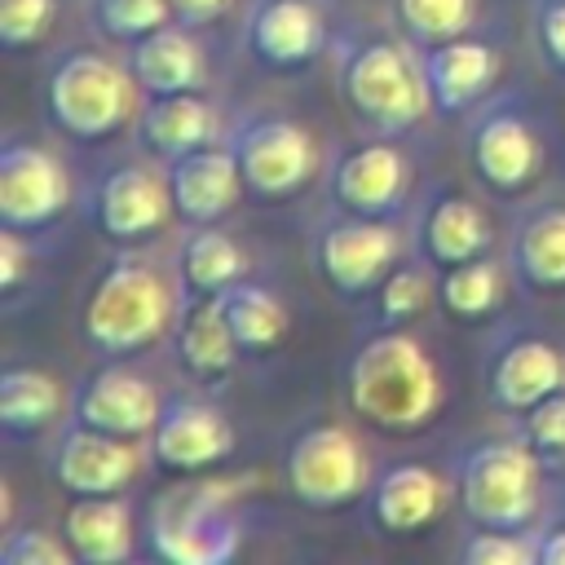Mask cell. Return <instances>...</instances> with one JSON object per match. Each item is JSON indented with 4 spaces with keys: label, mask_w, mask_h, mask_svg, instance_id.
Returning <instances> with one entry per match:
<instances>
[{
    "label": "cell",
    "mask_w": 565,
    "mask_h": 565,
    "mask_svg": "<svg viewBox=\"0 0 565 565\" xmlns=\"http://www.w3.org/2000/svg\"><path fill=\"white\" fill-rule=\"evenodd\" d=\"M344 388H349L353 415L380 433L424 428L446 397L433 353L411 331H397L393 322L353 349Z\"/></svg>",
    "instance_id": "1"
},
{
    "label": "cell",
    "mask_w": 565,
    "mask_h": 565,
    "mask_svg": "<svg viewBox=\"0 0 565 565\" xmlns=\"http://www.w3.org/2000/svg\"><path fill=\"white\" fill-rule=\"evenodd\" d=\"M335 93L349 115H358L380 137L411 132L428 110V84L415 40L397 35H344L331 49Z\"/></svg>",
    "instance_id": "2"
},
{
    "label": "cell",
    "mask_w": 565,
    "mask_h": 565,
    "mask_svg": "<svg viewBox=\"0 0 565 565\" xmlns=\"http://www.w3.org/2000/svg\"><path fill=\"white\" fill-rule=\"evenodd\" d=\"M181 318V287H172L146 256H115L84 296L79 331L97 358H128L150 349Z\"/></svg>",
    "instance_id": "3"
},
{
    "label": "cell",
    "mask_w": 565,
    "mask_h": 565,
    "mask_svg": "<svg viewBox=\"0 0 565 565\" xmlns=\"http://www.w3.org/2000/svg\"><path fill=\"white\" fill-rule=\"evenodd\" d=\"M137 93L141 84L132 79L128 62L97 49H66L44 71V110L53 128L75 141H102L132 124L141 110Z\"/></svg>",
    "instance_id": "4"
},
{
    "label": "cell",
    "mask_w": 565,
    "mask_h": 565,
    "mask_svg": "<svg viewBox=\"0 0 565 565\" xmlns=\"http://www.w3.org/2000/svg\"><path fill=\"white\" fill-rule=\"evenodd\" d=\"M455 494L468 521L534 530L543 503V455L530 437H486L455 459Z\"/></svg>",
    "instance_id": "5"
},
{
    "label": "cell",
    "mask_w": 565,
    "mask_h": 565,
    "mask_svg": "<svg viewBox=\"0 0 565 565\" xmlns=\"http://www.w3.org/2000/svg\"><path fill=\"white\" fill-rule=\"evenodd\" d=\"M411 234L397 216L366 212H331L309 234V265L335 296H371L402 260Z\"/></svg>",
    "instance_id": "6"
},
{
    "label": "cell",
    "mask_w": 565,
    "mask_h": 565,
    "mask_svg": "<svg viewBox=\"0 0 565 565\" xmlns=\"http://www.w3.org/2000/svg\"><path fill=\"white\" fill-rule=\"evenodd\" d=\"M463 154L490 194H521L543 168V132L521 93H490L468 110Z\"/></svg>",
    "instance_id": "7"
},
{
    "label": "cell",
    "mask_w": 565,
    "mask_h": 565,
    "mask_svg": "<svg viewBox=\"0 0 565 565\" xmlns=\"http://www.w3.org/2000/svg\"><path fill=\"white\" fill-rule=\"evenodd\" d=\"M282 481L291 490V499L309 512H335L349 508L353 499H362L375 481L371 472V455L358 441L353 428L344 424H305L287 455H282Z\"/></svg>",
    "instance_id": "8"
},
{
    "label": "cell",
    "mask_w": 565,
    "mask_h": 565,
    "mask_svg": "<svg viewBox=\"0 0 565 565\" xmlns=\"http://www.w3.org/2000/svg\"><path fill=\"white\" fill-rule=\"evenodd\" d=\"M146 543L172 565H225L238 543V516L225 508L221 486H190L163 494L146 516Z\"/></svg>",
    "instance_id": "9"
},
{
    "label": "cell",
    "mask_w": 565,
    "mask_h": 565,
    "mask_svg": "<svg viewBox=\"0 0 565 565\" xmlns=\"http://www.w3.org/2000/svg\"><path fill=\"white\" fill-rule=\"evenodd\" d=\"M225 146L238 159L243 185L256 199H291L300 194L322 163L318 137L287 115H247L230 128Z\"/></svg>",
    "instance_id": "10"
},
{
    "label": "cell",
    "mask_w": 565,
    "mask_h": 565,
    "mask_svg": "<svg viewBox=\"0 0 565 565\" xmlns=\"http://www.w3.org/2000/svg\"><path fill=\"white\" fill-rule=\"evenodd\" d=\"M71 199L75 181L53 150L18 137L0 146V225L40 234L66 216Z\"/></svg>",
    "instance_id": "11"
},
{
    "label": "cell",
    "mask_w": 565,
    "mask_h": 565,
    "mask_svg": "<svg viewBox=\"0 0 565 565\" xmlns=\"http://www.w3.org/2000/svg\"><path fill=\"white\" fill-rule=\"evenodd\" d=\"M141 437L93 428L75 415L57 424L49 446V477L66 494H119L141 472Z\"/></svg>",
    "instance_id": "12"
},
{
    "label": "cell",
    "mask_w": 565,
    "mask_h": 565,
    "mask_svg": "<svg viewBox=\"0 0 565 565\" xmlns=\"http://www.w3.org/2000/svg\"><path fill=\"white\" fill-rule=\"evenodd\" d=\"M243 49L274 71H300L331 49L322 0H247Z\"/></svg>",
    "instance_id": "13"
},
{
    "label": "cell",
    "mask_w": 565,
    "mask_h": 565,
    "mask_svg": "<svg viewBox=\"0 0 565 565\" xmlns=\"http://www.w3.org/2000/svg\"><path fill=\"white\" fill-rule=\"evenodd\" d=\"M177 216L168 168L154 163H119L97 181L93 221L110 243H141Z\"/></svg>",
    "instance_id": "14"
},
{
    "label": "cell",
    "mask_w": 565,
    "mask_h": 565,
    "mask_svg": "<svg viewBox=\"0 0 565 565\" xmlns=\"http://www.w3.org/2000/svg\"><path fill=\"white\" fill-rule=\"evenodd\" d=\"M146 441H150V459L159 468H168V472H203V468L230 459L234 424L216 402L177 393V397L163 402L159 424L150 428Z\"/></svg>",
    "instance_id": "15"
},
{
    "label": "cell",
    "mask_w": 565,
    "mask_h": 565,
    "mask_svg": "<svg viewBox=\"0 0 565 565\" xmlns=\"http://www.w3.org/2000/svg\"><path fill=\"white\" fill-rule=\"evenodd\" d=\"M415 49H419L428 102H433L437 115H468L499 84L503 49L494 40H481V35L468 31V35L437 40V44H415Z\"/></svg>",
    "instance_id": "16"
},
{
    "label": "cell",
    "mask_w": 565,
    "mask_h": 565,
    "mask_svg": "<svg viewBox=\"0 0 565 565\" xmlns=\"http://www.w3.org/2000/svg\"><path fill=\"white\" fill-rule=\"evenodd\" d=\"M411 159L388 137L344 150L327 172V194L344 212L366 216H397L411 194Z\"/></svg>",
    "instance_id": "17"
},
{
    "label": "cell",
    "mask_w": 565,
    "mask_h": 565,
    "mask_svg": "<svg viewBox=\"0 0 565 565\" xmlns=\"http://www.w3.org/2000/svg\"><path fill=\"white\" fill-rule=\"evenodd\" d=\"M565 388V349L547 335L521 331L494 344L486 362V402L503 415H525L543 397Z\"/></svg>",
    "instance_id": "18"
},
{
    "label": "cell",
    "mask_w": 565,
    "mask_h": 565,
    "mask_svg": "<svg viewBox=\"0 0 565 565\" xmlns=\"http://www.w3.org/2000/svg\"><path fill=\"white\" fill-rule=\"evenodd\" d=\"M159 411H163L159 388L146 375L119 366L115 358H106V366H97L71 388V415L119 437H150Z\"/></svg>",
    "instance_id": "19"
},
{
    "label": "cell",
    "mask_w": 565,
    "mask_h": 565,
    "mask_svg": "<svg viewBox=\"0 0 565 565\" xmlns=\"http://www.w3.org/2000/svg\"><path fill=\"white\" fill-rule=\"evenodd\" d=\"M411 243H415V256H424L428 265L446 269V265L486 256L494 247V221L472 194L437 185L415 212Z\"/></svg>",
    "instance_id": "20"
},
{
    "label": "cell",
    "mask_w": 565,
    "mask_h": 565,
    "mask_svg": "<svg viewBox=\"0 0 565 565\" xmlns=\"http://www.w3.org/2000/svg\"><path fill=\"white\" fill-rule=\"evenodd\" d=\"M168 168V185H172V203H177V216L185 225H216L221 216L234 212V203L243 199V172H238V159L225 141L216 146H203L194 154H181Z\"/></svg>",
    "instance_id": "21"
},
{
    "label": "cell",
    "mask_w": 565,
    "mask_h": 565,
    "mask_svg": "<svg viewBox=\"0 0 565 565\" xmlns=\"http://www.w3.org/2000/svg\"><path fill=\"white\" fill-rule=\"evenodd\" d=\"M124 62L146 97L150 93H207V84H212L207 53L194 40V26H185L177 18L141 40H132Z\"/></svg>",
    "instance_id": "22"
},
{
    "label": "cell",
    "mask_w": 565,
    "mask_h": 565,
    "mask_svg": "<svg viewBox=\"0 0 565 565\" xmlns=\"http://www.w3.org/2000/svg\"><path fill=\"white\" fill-rule=\"evenodd\" d=\"M137 146L150 150L159 163L194 154L221 141V119L203 93H150L132 119Z\"/></svg>",
    "instance_id": "23"
},
{
    "label": "cell",
    "mask_w": 565,
    "mask_h": 565,
    "mask_svg": "<svg viewBox=\"0 0 565 565\" xmlns=\"http://www.w3.org/2000/svg\"><path fill=\"white\" fill-rule=\"evenodd\" d=\"M446 499H450V486L428 463L397 459L375 472V481L366 490V512L388 534H415L441 516Z\"/></svg>",
    "instance_id": "24"
},
{
    "label": "cell",
    "mask_w": 565,
    "mask_h": 565,
    "mask_svg": "<svg viewBox=\"0 0 565 565\" xmlns=\"http://www.w3.org/2000/svg\"><path fill=\"white\" fill-rule=\"evenodd\" d=\"M508 269L525 291H565V203H530L508 234Z\"/></svg>",
    "instance_id": "25"
},
{
    "label": "cell",
    "mask_w": 565,
    "mask_h": 565,
    "mask_svg": "<svg viewBox=\"0 0 565 565\" xmlns=\"http://www.w3.org/2000/svg\"><path fill=\"white\" fill-rule=\"evenodd\" d=\"M62 534L84 565H119L137 552V525H132V503L124 494H75Z\"/></svg>",
    "instance_id": "26"
},
{
    "label": "cell",
    "mask_w": 565,
    "mask_h": 565,
    "mask_svg": "<svg viewBox=\"0 0 565 565\" xmlns=\"http://www.w3.org/2000/svg\"><path fill=\"white\" fill-rule=\"evenodd\" d=\"M238 278H247V252L221 230V225H190L177 243V287H181V305L221 296L225 287H234Z\"/></svg>",
    "instance_id": "27"
},
{
    "label": "cell",
    "mask_w": 565,
    "mask_h": 565,
    "mask_svg": "<svg viewBox=\"0 0 565 565\" xmlns=\"http://www.w3.org/2000/svg\"><path fill=\"white\" fill-rule=\"evenodd\" d=\"M238 340L225 322V309H221V296H207V300H194V305H181V318H177V358L181 366L194 375V380H221L234 371L238 362Z\"/></svg>",
    "instance_id": "28"
},
{
    "label": "cell",
    "mask_w": 565,
    "mask_h": 565,
    "mask_svg": "<svg viewBox=\"0 0 565 565\" xmlns=\"http://www.w3.org/2000/svg\"><path fill=\"white\" fill-rule=\"evenodd\" d=\"M71 415L66 388L35 366H4L0 371V424L9 437H35Z\"/></svg>",
    "instance_id": "29"
},
{
    "label": "cell",
    "mask_w": 565,
    "mask_h": 565,
    "mask_svg": "<svg viewBox=\"0 0 565 565\" xmlns=\"http://www.w3.org/2000/svg\"><path fill=\"white\" fill-rule=\"evenodd\" d=\"M508 278H512L508 260H494L490 252L459 260V265H446L437 274V305L459 322H481L503 305Z\"/></svg>",
    "instance_id": "30"
},
{
    "label": "cell",
    "mask_w": 565,
    "mask_h": 565,
    "mask_svg": "<svg viewBox=\"0 0 565 565\" xmlns=\"http://www.w3.org/2000/svg\"><path fill=\"white\" fill-rule=\"evenodd\" d=\"M221 309H225V322H230L243 353H269L291 327V313H287L282 296L265 282L238 278L234 287L221 291Z\"/></svg>",
    "instance_id": "31"
},
{
    "label": "cell",
    "mask_w": 565,
    "mask_h": 565,
    "mask_svg": "<svg viewBox=\"0 0 565 565\" xmlns=\"http://www.w3.org/2000/svg\"><path fill=\"white\" fill-rule=\"evenodd\" d=\"M481 0H393V18L406 40L415 44H437L468 35L477 22Z\"/></svg>",
    "instance_id": "32"
},
{
    "label": "cell",
    "mask_w": 565,
    "mask_h": 565,
    "mask_svg": "<svg viewBox=\"0 0 565 565\" xmlns=\"http://www.w3.org/2000/svg\"><path fill=\"white\" fill-rule=\"evenodd\" d=\"M177 13H172L168 0H84V22L97 40L132 44V40L159 31Z\"/></svg>",
    "instance_id": "33"
},
{
    "label": "cell",
    "mask_w": 565,
    "mask_h": 565,
    "mask_svg": "<svg viewBox=\"0 0 565 565\" xmlns=\"http://www.w3.org/2000/svg\"><path fill=\"white\" fill-rule=\"evenodd\" d=\"M437 300V278L428 274V260L415 256V260H402L380 287H375V305H380V318L384 322H411L419 318L428 305Z\"/></svg>",
    "instance_id": "34"
},
{
    "label": "cell",
    "mask_w": 565,
    "mask_h": 565,
    "mask_svg": "<svg viewBox=\"0 0 565 565\" xmlns=\"http://www.w3.org/2000/svg\"><path fill=\"white\" fill-rule=\"evenodd\" d=\"M455 552L463 565H534L530 530H494L472 521Z\"/></svg>",
    "instance_id": "35"
},
{
    "label": "cell",
    "mask_w": 565,
    "mask_h": 565,
    "mask_svg": "<svg viewBox=\"0 0 565 565\" xmlns=\"http://www.w3.org/2000/svg\"><path fill=\"white\" fill-rule=\"evenodd\" d=\"M57 18V0H0V44L9 53L31 49Z\"/></svg>",
    "instance_id": "36"
},
{
    "label": "cell",
    "mask_w": 565,
    "mask_h": 565,
    "mask_svg": "<svg viewBox=\"0 0 565 565\" xmlns=\"http://www.w3.org/2000/svg\"><path fill=\"white\" fill-rule=\"evenodd\" d=\"M4 565H71L75 552L66 543V534L53 530H9L4 547H0Z\"/></svg>",
    "instance_id": "37"
},
{
    "label": "cell",
    "mask_w": 565,
    "mask_h": 565,
    "mask_svg": "<svg viewBox=\"0 0 565 565\" xmlns=\"http://www.w3.org/2000/svg\"><path fill=\"white\" fill-rule=\"evenodd\" d=\"M530 35L539 57L565 75V0H530Z\"/></svg>",
    "instance_id": "38"
},
{
    "label": "cell",
    "mask_w": 565,
    "mask_h": 565,
    "mask_svg": "<svg viewBox=\"0 0 565 565\" xmlns=\"http://www.w3.org/2000/svg\"><path fill=\"white\" fill-rule=\"evenodd\" d=\"M521 433L530 437V446H534L543 459L565 455V388L552 393V397H543L539 406H530Z\"/></svg>",
    "instance_id": "39"
},
{
    "label": "cell",
    "mask_w": 565,
    "mask_h": 565,
    "mask_svg": "<svg viewBox=\"0 0 565 565\" xmlns=\"http://www.w3.org/2000/svg\"><path fill=\"white\" fill-rule=\"evenodd\" d=\"M26 265H31V247L22 238V230H0V291H18L26 282Z\"/></svg>",
    "instance_id": "40"
},
{
    "label": "cell",
    "mask_w": 565,
    "mask_h": 565,
    "mask_svg": "<svg viewBox=\"0 0 565 565\" xmlns=\"http://www.w3.org/2000/svg\"><path fill=\"white\" fill-rule=\"evenodd\" d=\"M534 565H565V521H547L530 530Z\"/></svg>",
    "instance_id": "41"
},
{
    "label": "cell",
    "mask_w": 565,
    "mask_h": 565,
    "mask_svg": "<svg viewBox=\"0 0 565 565\" xmlns=\"http://www.w3.org/2000/svg\"><path fill=\"white\" fill-rule=\"evenodd\" d=\"M168 4H172L177 22H185V26H207V22H216L234 0H168Z\"/></svg>",
    "instance_id": "42"
}]
</instances>
